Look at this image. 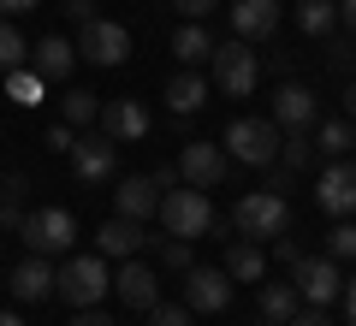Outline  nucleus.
Here are the masks:
<instances>
[{
    "label": "nucleus",
    "mask_w": 356,
    "mask_h": 326,
    "mask_svg": "<svg viewBox=\"0 0 356 326\" xmlns=\"http://www.w3.org/2000/svg\"><path fill=\"white\" fill-rule=\"evenodd\" d=\"M6 89H13V101H18V107H36L48 83H42V77L30 72V65H18V72H6Z\"/></svg>",
    "instance_id": "nucleus-31"
},
{
    "label": "nucleus",
    "mask_w": 356,
    "mask_h": 326,
    "mask_svg": "<svg viewBox=\"0 0 356 326\" xmlns=\"http://www.w3.org/2000/svg\"><path fill=\"white\" fill-rule=\"evenodd\" d=\"M72 48H77V60H89V65H125L131 60V30L113 24V18H89V24H77Z\"/></svg>",
    "instance_id": "nucleus-6"
},
{
    "label": "nucleus",
    "mask_w": 356,
    "mask_h": 326,
    "mask_svg": "<svg viewBox=\"0 0 356 326\" xmlns=\"http://www.w3.org/2000/svg\"><path fill=\"white\" fill-rule=\"evenodd\" d=\"M297 255H303V250H297L291 238H273V261H280V267H297Z\"/></svg>",
    "instance_id": "nucleus-38"
},
{
    "label": "nucleus",
    "mask_w": 356,
    "mask_h": 326,
    "mask_svg": "<svg viewBox=\"0 0 356 326\" xmlns=\"http://www.w3.org/2000/svg\"><path fill=\"white\" fill-rule=\"evenodd\" d=\"M339 24H344V30H356V0H339Z\"/></svg>",
    "instance_id": "nucleus-43"
},
{
    "label": "nucleus",
    "mask_w": 356,
    "mask_h": 326,
    "mask_svg": "<svg viewBox=\"0 0 356 326\" xmlns=\"http://www.w3.org/2000/svg\"><path fill=\"white\" fill-rule=\"evenodd\" d=\"M161 267H166V273H191V267H196V250H191L184 238H172V243L161 250Z\"/></svg>",
    "instance_id": "nucleus-33"
},
{
    "label": "nucleus",
    "mask_w": 356,
    "mask_h": 326,
    "mask_svg": "<svg viewBox=\"0 0 356 326\" xmlns=\"http://www.w3.org/2000/svg\"><path fill=\"white\" fill-rule=\"evenodd\" d=\"M344 149H356V125L350 119H327V125H315V154H327V161H344Z\"/></svg>",
    "instance_id": "nucleus-24"
},
{
    "label": "nucleus",
    "mask_w": 356,
    "mask_h": 326,
    "mask_svg": "<svg viewBox=\"0 0 356 326\" xmlns=\"http://www.w3.org/2000/svg\"><path fill=\"white\" fill-rule=\"evenodd\" d=\"M285 326H332V320H327V309H297Z\"/></svg>",
    "instance_id": "nucleus-39"
},
{
    "label": "nucleus",
    "mask_w": 356,
    "mask_h": 326,
    "mask_svg": "<svg viewBox=\"0 0 356 326\" xmlns=\"http://www.w3.org/2000/svg\"><path fill=\"white\" fill-rule=\"evenodd\" d=\"M154 220L166 226V238H184V243H196L208 226H214L208 190H191V184H172V190H161V208H154Z\"/></svg>",
    "instance_id": "nucleus-2"
},
{
    "label": "nucleus",
    "mask_w": 356,
    "mask_h": 326,
    "mask_svg": "<svg viewBox=\"0 0 356 326\" xmlns=\"http://www.w3.org/2000/svg\"><path fill=\"white\" fill-rule=\"evenodd\" d=\"M18 238L30 243V255H65L77 238V220L65 208H36V213L18 220Z\"/></svg>",
    "instance_id": "nucleus-7"
},
{
    "label": "nucleus",
    "mask_w": 356,
    "mask_h": 326,
    "mask_svg": "<svg viewBox=\"0 0 356 326\" xmlns=\"http://www.w3.org/2000/svg\"><path fill=\"white\" fill-rule=\"evenodd\" d=\"M208 101H214V89H208V77L202 72H184L178 77H166V107H172V119H191V113H202Z\"/></svg>",
    "instance_id": "nucleus-19"
},
{
    "label": "nucleus",
    "mask_w": 356,
    "mask_h": 326,
    "mask_svg": "<svg viewBox=\"0 0 356 326\" xmlns=\"http://www.w3.org/2000/svg\"><path fill=\"white\" fill-rule=\"evenodd\" d=\"M72 65H77V48L54 30V36H42V42H30V72L42 77V83H65L72 77Z\"/></svg>",
    "instance_id": "nucleus-16"
},
{
    "label": "nucleus",
    "mask_w": 356,
    "mask_h": 326,
    "mask_svg": "<svg viewBox=\"0 0 356 326\" xmlns=\"http://www.w3.org/2000/svg\"><path fill=\"white\" fill-rule=\"evenodd\" d=\"M60 113H65V125H72V131H89V125H95V113H102V101H95V89H65Z\"/></svg>",
    "instance_id": "nucleus-26"
},
{
    "label": "nucleus",
    "mask_w": 356,
    "mask_h": 326,
    "mask_svg": "<svg viewBox=\"0 0 356 326\" xmlns=\"http://www.w3.org/2000/svg\"><path fill=\"white\" fill-rule=\"evenodd\" d=\"M232 231L250 238V243L285 238V231H291V202H285L280 190H250V196H238V208H232Z\"/></svg>",
    "instance_id": "nucleus-1"
},
{
    "label": "nucleus",
    "mask_w": 356,
    "mask_h": 326,
    "mask_svg": "<svg viewBox=\"0 0 356 326\" xmlns=\"http://www.w3.org/2000/svg\"><path fill=\"white\" fill-rule=\"evenodd\" d=\"M297 30L303 36H332L339 30V0H303L297 6Z\"/></svg>",
    "instance_id": "nucleus-25"
},
{
    "label": "nucleus",
    "mask_w": 356,
    "mask_h": 326,
    "mask_svg": "<svg viewBox=\"0 0 356 326\" xmlns=\"http://www.w3.org/2000/svg\"><path fill=\"white\" fill-rule=\"evenodd\" d=\"M220 149H226V161L267 172V166L280 161V125H273V119H232Z\"/></svg>",
    "instance_id": "nucleus-3"
},
{
    "label": "nucleus",
    "mask_w": 356,
    "mask_h": 326,
    "mask_svg": "<svg viewBox=\"0 0 356 326\" xmlns=\"http://www.w3.org/2000/svg\"><path fill=\"white\" fill-rule=\"evenodd\" d=\"M149 326H196V314L184 302H154L149 309Z\"/></svg>",
    "instance_id": "nucleus-34"
},
{
    "label": "nucleus",
    "mask_w": 356,
    "mask_h": 326,
    "mask_svg": "<svg viewBox=\"0 0 356 326\" xmlns=\"http://www.w3.org/2000/svg\"><path fill=\"white\" fill-rule=\"evenodd\" d=\"M42 142H48L54 154H72V142H77V131H72V125H65V119H60V125H48V137H42Z\"/></svg>",
    "instance_id": "nucleus-36"
},
{
    "label": "nucleus",
    "mask_w": 356,
    "mask_h": 326,
    "mask_svg": "<svg viewBox=\"0 0 356 326\" xmlns=\"http://www.w3.org/2000/svg\"><path fill=\"white\" fill-rule=\"evenodd\" d=\"M107 255H72V261L54 273V291H60L72 309H102V297H107Z\"/></svg>",
    "instance_id": "nucleus-4"
},
{
    "label": "nucleus",
    "mask_w": 356,
    "mask_h": 326,
    "mask_svg": "<svg viewBox=\"0 0 356 326\" xmlns=\"http://www.w3.org/2000/svg\"><path fill=\"white\" fill-rule=\"evenodd\" d=\"M226 172H232V161H226L220 142H184V149H178V178H184L191 190L226 184Z\"/></svg>",
    "instance_id": "nucleus-9"
},
{
    "label": "nucleus",
    "mask_w": 356,
    "mask_h": 326,
    "mask_svg": "<svg viewBox=\"0 0 356 326\" xmlns=\"http://www.w3.org/2000/svg\"><path fill=\"white\" fill-rule=\"evenodd\" d=\"M214 89L220 95H255V77H261V60L250 54V42L232 36V42H214Z\"/></svg>",
    "instance_id": "nucleus-5"
},
{
    "label": "nucleus",
    "mask_w": 356,
    "mask_h": 326,
    "mask_svg": "<svg viewBox=\"0 0 356 326\" xmlns=\"http://www.w3.org/2000/svg\"><path fill=\"white\" fill-rule=\"evenodd\" d=\"M309 161H315V142H309V131H285V137H280V161H273V166H285V172L297 178Z\"/></svg>",
    "instance_id": "nucleus-28"
},
{
    "label": "nucleus",
    "mask_w": 356,
    "mask_h": 326,
    "mask_svg": "<svg viewBox=\"0 0 356 326\" xmlns=\"http://www.w3.org/2000/svg\"><path fill=\"white\" fill-rule=\"evenodd\" d=\"M154 208H161V190H154V178H119V190H113V213H125V220H143V226H149Z\"/></svg>",
    "instance_id": "nucleus-20"
},
{
    "label": "nucleus",
    "mask_w": 356,
    "mask_h": 326,
    "mask_svg": "<svg viewBox=\"0 0 356 326\" xmlns=\"http://www.w3.org/2000/svg\"><path fill=\"white\" fill-rule=\"evenodd\" d=\"M315 202L332 220H350L356 213V166L350 161H327V172H321V184H315Z\"/></svg>",
    "instance_id": "nucleus-13"
},
{
    "label": "nucleus",
    "mask_w": 356,
    "mask_h": 326,
    "mask_svg": "<svg viewBox=\"0 0 356 326\" xmlns=\"http://www.w3.org/2000/svg\"><path fill=\"white\" fill-rule=\"evenodd\" d=\"M255 326H285V320H267V314H261V320H255Z\"/></svg>",
    "instance_id": "nucleus-46"
},
{
    "label": "nucleus",
    "mask_w": 356,
    "mask_h": 326,
    "mask_svg": "<svg viewBox=\"0 0 356 326\" xmlns=\"http://www.w3.org/2000/svg\"><path fill=\"white\" fill-rule=\"evenodd\" d=\"M321 119V101L309 83H280V95H273V125L280 131H309Z\"/></svg>",
    "instance_id": "nucleus-14"
},
{
    "label": "nucleus",
    "mask_w": 356,
    "mask_h": 326,
    "mask_svg": "<svg viewBox=\"0 0 356 326\" xmlns=\"http://www.w3.org/2000/svg\"><path fill=\"white\" fill-rule=\"evenodd\" d=\"M72 326H113V320H107L102 309H77V314H72Z\"/></svg>",
    "instance_id": "nucleus-40"
},
{
    "label": "nucleus",
    "mask_w": 356,
    "mask_h": 326,
    "mask_svg": "<svg viewBox=\"0 0 356 326\" xmlns=\"http://www.w3.org/2000/svg\"><path fill=\"white\" fill-rule=\"evenodd\" d=\"M178 13H184V24H208V13H214L220 0H172Z\"/></svg>",
    "instance_id": "nucleus-35"
},
{
    "label": "nucleus",
    "mask_w": 356,
    "mask_h": 326,
    "mask_svg": "<svg viewBox=\"0 0 356 326\" xmlns=\"http://www.w3.org/2000/svg\"><path fill=\"white\" fill-rule=\"evenodd\" d=\"M291 285H297V297H303L309 309H327V302H339L344 273H339V261H332V255H297Z\"/></svg>",
    "instance_id": "nucleus-8"
},
{
    "label": "nucleus",
    "mask_w": 356,
    "mask_h": 326,
    "mask_svg": "<svg viewBox=\"0 0 356 326\" xmlns=\"http://www.w3.org/2000/svg\"><path fill=\"white\" fill-rule=\"evenodd\" d=\"M42 0H0V18H18V13H36Z\"/></svg>",
    "instance_id": "nucleus-41"
},
{
    "label": "nucleus",
    "mask_w": 356,
    "mask_h": 326,
    "mask_svg": "<svg viewBox=\"0 0 356 326\" xmlns=\"http://www.w3.org/2000/svg\"><path fill=\"white\" fill-rule=\"evenodd\" d=\"M113 291H119V302H125V309H143V314L161 302V279H154V267H149V261H137V255L119 267Z\"/></svg>",
    "instance_id": "nucleus-17"
},
{
    "label": "nucleus",
    "mask_w": 356,
    "mask_h": 326,
    "mask_svg": "<svg viewBox=\"0 0 356 326\" xmlns=\"http://www.w3.org/2000/svg\"><path fill=\"white\" fill-rule=\"evenodd\" d=\"M172 54H178V65H202V60H214V36H208V24H178V36H172Z\"/></svg>",
    "instance_id": "nucleus-23"
},
{
    "label": "nucleus",
    "mask_w": 356,
    "mask_h": 326,
    "mask_svg": "<svg viewBox=\"0 0 356 326\" xmlns=\"http://www.w3.org/2000/svg\"><path fill=\"white\" fill-rule=\"evenodd\" d=\"M24 190H30L24 172H6V178H0V226H18V220H24Z\"/></svg>",
    "instance_id": "nucleus-27"
},
{
    "label": "nucleus",
    "mask_w": 356,
    "mask_h": 326,
    "mask_svg": "<svg viewBox=\"0 0 356 326\" xmlns=\"http://www.w3.org/2000/svg\"><path fill=\"white\" fill-rule=\"evenodd\" d=\"M327 255H332V261H350V255H356V226H350V220H339V226L327 231Z\"/></svg>",
    "instance_id": "nucleus-32"
},
{
    "label": "nucleus",
    "mask_w": 356,
    "mask_h": 326,
    "mask_svg": "<svg viewBox=\"0 0 356 326\" xmlns=\"http://www.w3.org/2000/svg\"><path fill=\"white\" fill-rule=\"evenodd\" d=\"M297 302H303V297H297V285H267L261 291V314H267V320H291Z\"/></svg>",
    "instance_id": "nucleus-30"
},
{
    "label": "nucleus",
    "mask_w": 356,
    "mask_h": 326,
    "mask_svg": "<svg viewBox=\"0 0 356 326\" xmlns=\"http://www.w3.org/2000/svg\"><path fill=\"white\" fill-rule=\"evenodd\" d=\"M344 314H350V326H356V273L344 279Z\"/></svg>",
    "instance_id": "nucleus-42"
},
{
    "label": "nucleus",
    "mask_w": 356,
    "mask_h": 326,
    "mask_svg": "<svg viewBox=\"0 0 356 326\" xmlns=\"http://www.w3.org/2000/svg\"><path fill=\"white\" fill-rule=\"evenodd\" d=\"M261 273H267V255H261V243H250V238H232V243H226V279H232V285H255Z\"/></svg>",
    "instance_id": "nucleus-22"
},
{
    "label": "nucleus",
    "mask_w": 356,
    "mask_h": 326,
    "mask_svg": "<svg viewBox=\"0 0 356 326\" xmlns=\"http://www.w3.org/2000/svg\"><path fill=\"white\" fill-rule=\"evenodd\" d=\"M143 243H149L143 220H125V213L102 220V231H95V255H107V261H131V255H137Z\"/></svg>",
    "instance_id": "nucleus-15"
},
{
    "label": "nucleus",
    "mask_w": 356,
    "mask_h": 326,
    "mask_svg": "<svg viewBox=\"0 0 356 326\" xmlns=\"http://www.w3.org/2000/svg\"><path fill=\"white\" fill-rule=\"evenodd\" d=\"M0 326H24V320H18V314H0Z\"/></svg>",
    "instance_id": "nucleus-45"
},
{
    "label": "nucleus",
    "mask_w": 356,
    "mask_h": 326,
    "mask_svg": "<svg viewBox=\"0 0 356 326\" xmlns=\"http://www.w3.org/2000/svg\"><path fill=\"white\" fill-rule=\"evenodd\" d=\"M344 119L356 125V83H344Z\"/></svg>",
    "instance_id": "nucleus-44"
},
{
    "label": "nucleus",
    "mask_w": 356,
    "mask_h": 326,
    "mask_svg": "<svg viewBox=\"0 0 356 326\" xmlns=\"http://www.w3.org/2000/svg\"><path fill=\"white\" fill-rule=\"evenodd\" d=\"M95 125H102L107 142H143L154 131V119H149V107H143L137 95H119V101H107L102 113H95Z\"/></svg>",
    "instance_id": "nucleus-10"
},
{
    "label": "nucleus",
    "mask_w": 356,
    "mask_h": 326,
    "mask_svg": "<svg viewBox=\"0 0 356 326\" xmlns=\"http://www.w3.org/2000/svg\"><path fill=\"white\" fill-rule=\"evenodd\" d=\"M13 297L18 302H48L54 297V261L48 255H30V261L13 267Z\"/></svg>",
    "instance_id": "nucleus-21"
},
{
    "label": "nucleus",
    "mask_w": 356,
    "mask_h": 326,
    "mask_svg": "<svg viewBox=\"0 0 356 326\" xmlns=\"http://www.w3.org/2000/svg\"><path fill=\"white\" fill-rule=\"evenodd\" d=\"M119 142H107L102 131H77V142H72V172H77V184H107L113 178V166H119Z\"/></svg>",
    "instance_id": "nucleus-11"
},
{
    "label": "nucleus",
    "mask_w": 356,
    "mask_h": 326,
    "mask_svg": "<svg viewBox=\"0 0 356 326\" xmlns=\"http://www.w3.org/2000/svg\"><path fill=\"white\" fill-rule=\"evenodd\" d=\"M232 30L243 42H267L280 30V0H232Z\"/></svg>",
    "instance_id": "nucleus-18"
},
{
    "label": "nucleus",
    "mask_w": 356,
    "mask_h": 326,
    "mask_svg": "<svg viewBox=\"0 0 356 326\" xmlns=\"http://www.w3.org/2000/svg\"><path fill=\"white\" fill-rule=\"evenodd\" d=\"M65 18L72 24H89V18H102V13H95V0H65Z\"/></svg>",
    "instance_id": "nucleus-37"
},
{
    "label": "nucleus",
    "mask_w": 356,
    "mask_h": 326,
    "mask_svg": "<svg viewBox=\"0 0 356 326\" xmlns=\"http://www.w3.org/2000/svg\"><path fill=\"white\" fill-rule=\"evenodd\" d=\"M18 65H30V42L18 36L13 18H0V72H18Z\"/></svg>",
    "instance_id": "nucleus-29"
},
{
    "label": "nucleus",
    "mask_w": 356,
    "mask_h": 326,
    "mask_svg": "<svg viewBox=\"0 0 356 326\" xmlns=\"http://www.w3.org/2000/svg\"><path fill=\"white\" fill-rule=\"evenodd\" d=\"M226 302H232L226 267H191V273H184V309L191 314H220Z\"/></svg>",
    "instance_id": "nucleus-12"
}]
</instances>
